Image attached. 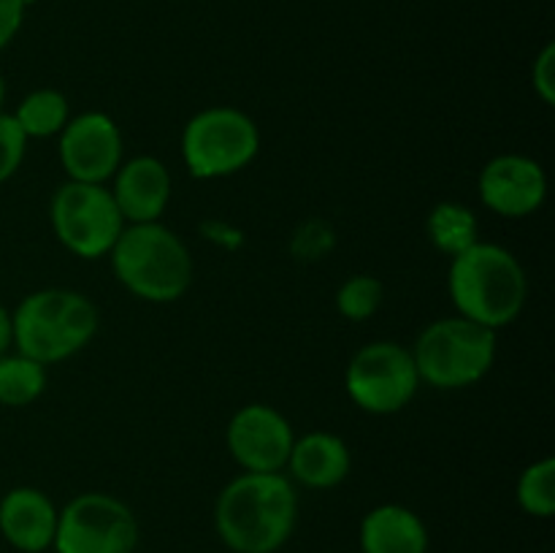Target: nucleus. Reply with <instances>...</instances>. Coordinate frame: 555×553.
Listing matches in <instances>:
<instances>
[{
    "label": "nucleus",
    "mask_w": 555,
    "mask_h": 553,
    "mask_svg": "<svg viewBox=\"0 0 555 553\" xmlns=\"http://www.w3.org/2000/svg\"><path fill=\"white\" fill-rule=\"evenodd\" d=\"M298 518L293 483L280 472H244L222 488L217 535L236 553H274L291 540Z\"/></svg>",
    "instance_id": "nucleus-1"
},
{
    "label": "nucleus",
    "mask_w": 555,
    "mask_h": 553,
    "mask_svg": "<svg viewBox=\"0 0 555 553\" xmlns=\"http://www.w3.org/2000/svg\"><path fill=\"white\" fill-rule=\"evenodd\" d=\"M450 296L461 318L499 331L518 320L529 282L520 260L499 244L477 242L450 263Z\"/></svg>",
    "instance_id": "nucleus-2"
},
{
    "label": "nucleus",
    "mask_w": 555,
    "mask_h": 553,
    "mask_svg": "<svg viewBox=\"0 0 555 553\" xmlns=\"http://www.w3.org/2000/svg\"><path fill=\"white\" fill-rule=\"evenodd\" d=\"M108 255L119 285L144 301H177L193 280L188 244L160 222H130Z\"/></svg>",
    "instance_id": "nucleus-3"
},
{
    "label": "nucleus",
    "mask_w": 555,
    "mask_h": 553,
    "mask_svg": "<svg viewBox=\"0 0 555 553\" xmlns=\"http://www.w3.org/2000/svg\"><path fill=\"white\" fill-rule=\"evenodd\" d=\"M14 320L16 352L38 363H60L90 345L98 334L101 314L98 307L79 291L43 287L22 298Z\"/></svg>",
    "instance_id": "nucleus-4"
},
{
    "label": "nucleus",
    "mask_w": 555,
    "mask_h": 553,
    "mask_svg": "<svg viewBox=\"0 0 555 553\" xmlns=\"http://www.w3.org/2000/svg\"><path fill=\"white\" fill-rule=\"evenodd\" d=\"M415 358L421 383L439 390H459L480 383L496 361V331L455 318L434 320L415 342Z\"/></svg>",
    "instance_id": "nucleus-5"
},
{
    "label": "nucleus",
    "mask_w": 555,
    "mask_h": 553,
    "mask_svg": "<svg viewBox=\"0 0 555 553\" xmlns=\"http://www.w3.org/2000/svg\"><path fill=\"white\" fill-rule=\"evenodd\" d=\"M258 150V125L242 108L211 106L184 125L182 157L195 179L231 177L247 168Z\"/></svg>",
    "instance_id": "nucleus-6"
},
{
    "label": "nucleus",
    "mask_w": 555,
    "mask_h": 553,
    "mask_svg": "<svg viewBox=\"0 0 555 553\" xmlns=\"http://www.w3.org/2000/svg\"><path fill=\"white\" fill-rule=\"evenodd\" d=\"M49 215L60 244L87 260L112 253L125 228V217L112 190L103 184L74 182V179H68L54 193Z\"/></svg>",
    "instance_id": "nucleus-7"
},
{
    "label": "nucleus",
    "mask_w": 555,
    "mask_h": 553,
    "mask_svg": "<svg viewBox=\"0 0 555 553\" xmlns=\"http://www.w3.org/2000/svg\"><path fill=\"white\" fill-rule=\"evenodd\" d=\"M139 520L112 493H81L57 513L52 548L57 553H133Z\"/></svg>",
    "instance_id": "nucleus-8"
},
{
    "label": "nucleus",
    "mask_w": 555,
    "mask_h": 553,
    "mask_svg": "<svg viewBox=\"0 0 555 553\" xmlns=\"http://www.w3.org/2000/svg\"><path fill=\"white\" fill-rule=\"evenodd\" d=\"M345 385L350 399L372 415L401 412L417 394V374L412 350L399 342H372L347 363Z\"/></svg>",
    "instance_id": "nucleus-9"
},
{
    "label": "nucleus",
    "mask_w": 555,
    "mask_h": 553,
    "mask_svg": "<svg viewBox=\"0 0 555 553\" xmlns=\"http://www.w3.org/2000/svg\"><path fill=\"white\" fill-rule=\"evenodd\" d=\"M60 163L74 182L103 184L122 166V133L103 112H85L60 130Z\"/></svg>",
    "instance_id": "nucleus-10"
},
{
    "label": "nucleus",
    "mask_w": 555,
    "mask_h": 553,
    "mask_svg": "<svg viewBox=\"0 0 555 553\" xmlns=\"http://www.w3.org/2000/svg\"><path fill=\"white\" fill-rule=\"evenodd\" d=\"M228 450L244 472H280L296 434L287 417L269 404H247L228 423Z\"/></svg>",
    "instance_id": "nucleus-11"
},
{
    "label": "nucleus",
    "mask_w": 555,
    "mask_h": 553,
    "mask_svg": "<svg viewBox=\"0 0 555 553\" xmlns=\"http://www.w3.org/2000/svg\"><path fill=\"white\" fill-rule=\"evenodd\" d=\"M482 204L499 217L520 220L545 204L547 177L534 157L496 155L480 171Z\"/></svg>",
    "instance_id": "nucleus-12"
},
{
    "label": "nucleus",
    "mask_w": 555,
    "mask_h": 553,
    "mask_svg": "<svg viewBox=\"0 0 555 553\" xmlns=\"http://www.w3.org/2000/svg\"><path fill=\"white\" fill-rule=\"evenodd\" d=\"M112 195L125 222H157L171 201V173L157 157L139 155L117 168Z\"/></svg>",
    "instance_id": "nucleus-13"
},
{
    "label": "nucleus",
    "mask_w": 555,
    "mask_h": 553,
    "mask_svg": "<svg viewBox=\"0 0 555 553\" xmlns=\"http://www.w3.org/2000/svg\"><path fill=\"white\" fill-rule=\"evenodd\" d=\"M0 531L22 553H43L57 531V507L43 491L30 486L11 488L0 499Z\"/></svg>",
    "instance_id": "nucleus-14"
},
{
    "label": "nucleus",
    "mask_w": 555,
    "mask_h": 553,
    "mask_svg": "<svg viewBox=\"0 0 555 553\" xmlns=\"http://www.w3.org/2000/svg\"><path fill=\"white\" fill-rule=\"evenodd\" d=\"M287 470L307 488H334L350 475V450L331 432H309L293 442Z\"/></svg>",
    "instance_id": "nucleus-15"
},
{
    "label": "nucleus",
    "mask_w": 555,
    "mask_h": 553,
    "mask_svg": "<svg viewBox=\"0 0 555 553\" xmlns=\"http://www.w3.org/2000/svg\"><path fill=\"white\" fill-rule=\"evenodd\" d=\"M363 553H428V529L404 504H379L361 524Z\"/></svg>",
    "instance_id": "nucleus-16"
},
{
    "label": "nucleus",
    "mask_w": 555,
    "mask_h": 553,
    "mask_svg": "<svg viewBox=\"0 0 555 553\" xmlns=\"http://www.w3.org/2000/svg\"><path fill=\"white\" fill-rule=\"evenodd\" d=\"M426 233L434 247L450 258L480 242L475 211L464 204H455V201H442V204L434 206L426 220Z\"/></svg>",
    "instance_id": "nucleus-17"
},
{
    "label": "nucleus",
    "mask_w": 555,
    "mask_h": 553,
    "mask_svg": "<svg viewBox=\"0 0 555 553\" xmlns=\"http://www.w3.org/2000/svg\"><path fill=\"white\" fill-rule=\"evenodd\" d=\"M16 123L25 130L27 139H49L60 136V130L68 125V98L57 90H36L22 98L14 112Z\"/></svg>",
    "instance_id": "nucleus-18"
},
{
    "label": "nucleus",
    "mask_w": 555,
    "mask_h": 553,
    "mask_svg": "<svg viewBox=\"0 0 555 553\" xmlns=\"http://www.w3.org/2000/svg\"><path fill=\"white\" fill-rule=\"evenodd\" d=\"M47 388V366L33 358L0 356V404L27 407Z\"/></svg>",
    "instance_id": "nucleus-19"
},
{
    "label": "nucleus",
    "mask_w": 555,
    "mask_h": 553,
    "mask_svg": "<svg viewBox=\"0 0 555 553\" xmlns=\"http://www.w3.org/2000/svg\"><path fill=\"white\" fill-rule=\"evenodd\" d=\"M518 504L534 518L555 513V461L542 459L526 466L518 480Z\"/></svg>",
    "instance_id": "nucleus-20"
},
{
    "label": "nucleus",
    "mask_w": 555,
    "mask_h": 553,
    "mask_svg": "<svg viewBox=\"0 0 555 553\" xmlns=\"http://www.w3.org/2000/svg\"><path fill=\"white\" fill-rule=\"evenodd\" d=\"M385 287L377 276L372 274H356L339 287L336 293V309L345 314L347 320H369L379 307H383Z\"/></svg>",
    "instance_id": "nucleus-21"
},
{
    "label": "nucleus",
    "mask_w": 555,
    "mask_h": 553,
    "mask_svg": "<svg viewBox=\"0 0 555 553\" xmlns=\"http://www.w3.org/2000/svg\"><path fill=\"white\" fill-rule=\"evenodd\" d=\"M25 150H27L25 130L20 128L14 114L0 112V184L20 171L22 160H25Z\"/></svg>",
    "instance_id": "nucleus-22"
},
{
    "label": "nucleus",
    "mask_w": 555,
    "mask_h": 553,
    "mask_svg": "<svg viewBox=\"0 0 555 553\" xmlns=\"http://www.w3.org/2000/svg\"><path fill=\"white\" fill-rule=\"evenodd\" d=\"M531 81H534V92L542 98V103L553 106L555 103V47L553 43H547V47L540 52V57L534 60Z\"/></svg>",
    "instance_id": "nucleus-23"
},
{
    "label": "nucleus",
    "mask_w": 555,
    "mask_h": 553,
    "mask_svg": "<svg viewBox=\"0 0 555 553\" xmlns=\"http://www.w3.org/2000/svg\"><path fill=\"white\" fill-rule=\"evenodd\" d=\"M22 20H25V3L22 0H0V49L14 41Z\"/></svg>",
    "instance_id": "nucleus-24"
},
{
    "label": "nucleus",
    "mask_w": 555,
    "mask_h": 553,
    "mask_svg": "<svg viewBox=\"0 0 555 553\" xmlns=\"http://www.w3.org/2000/svg\"><path fill=\"white\" fill-rule=\"evenodd\" d=\"M11 345H14V320L9 309L0 304V356H5Z\"/></svg>",
    "instance_id": "nucleus-25"
},
{
    "label": "nucleus",
    "mask_w": 555,
    "mask_h": 553,
    "mask_svg": "<svg viewBox=\"0 0 555 553\" xmlns=\"http://www.w3.org/2000/svg\"><path fill=\"white\" fill-rule=\"evenodd\" d=\"M3 101H5V81L3 76H0V112H3Z\"/></svg>",
    "instance_id": "nucleus-26"
},
{
    "label": "nucleus",
    "mask_w": 555,
    "mask_h": 553,
    "mask_svg": "<svg viewBox=\"0 0 555 553\" xmlns=\"http://www.w3.org/2000/svg\"><path fill=\"white\" fill-rule=\"evenodd\" d=\"M22 3H25V9H27V5H33V3H36V0H22Z\"/></svg>",
    "instance_id": "nucleus-27"
}]
</instances>
